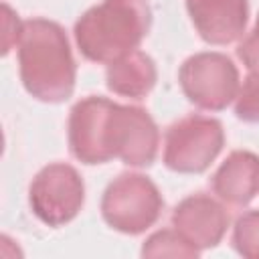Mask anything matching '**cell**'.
Here are the masks:
<instances>
[{
    "label": "cell",
    "mask_w": 259,
    "mask_h": 259,
    "mask_svg": "<svg viewBox=\"0 0 259 259\" xmlns=\"http://www.w3.org/2000/svg\"><path fill=\"white\" fill-rule=\"evenodd\" d=\"M235 113L239 119L259 121V69L245 79L243 89L237 97Z\"/></svg>",
    "instance_id": "obj_14"
},
{
    "label": "cell",
    "mask_w": 259,
    "mask_h": 259,
    "mask_svg": "<svg viewBox=\"0 0 259 259\" xmlns=\"http://www.w3.org/2000/svg\"><path fill=\"white\" fill-rule=\"evenodd\" d=\"M233 245L243 257L259 259V210L245 212L237 221Z\"/></svg>",
    "instance_id": "obj_13"
},
{
    "label": "cell",
    "mask_w": 259,
    "mask_h": 259,
    "mask_svg": "<svg viewBox=\"0 0 259 259\" xmlns=\"http://www.w3.org/2000/svg\"><path fill=\"white\" fill-rule=\"evenodd\" d=\"M85 200V186L79 172L69 164H49L32 180L28 202L38 221L61 227L77 217Z\"/></svg>",
    "instance_id": "obj_6"
},
{
    "label": "cell",
    "mask_w": 259,
    "mask_h": 259,
    "mask_svg": "<svg viewBox=\"0 0 259 259\" xmlns=\"http://www.w3.org/2000/svg\"><path fill=\"white\" fill-rule=\"evenodd\" d=\"M237 55L249 69H259V16H257V22L251 34L239 45Z\"/></svg>",
    "instance_id": "obj_15"
},
{
    "label": "cell",
    "mask_w": 259,
    "mask_h": 259,
    "mask_svg": "<svg viewBox=\"0 0 259 259\" xmlns=\"http://www.w3.org/2000/svg\"><path fill=\"white\" fill-rule=\"evenodd\" d=\"M200 251L188 245L178 233L174 231H160L154 237L148 239V243L142 249L144 257H164V255H174V257H196Z\"/></svg>",
    "instance_id": "obj_12"
},
{
    "label": "cell",
    "mask_w": 259,
    "mask_h": 259,
    "mask_svg": "<svg viewBox=\"0 0 259 259\" xmlns=\"http://www.w3.org/2000/svg\"><path fill=\"white\" fill-rule=\"evenodd\" d=\"M150 22L148 0H103L77 20L75 40L85 59L113 63L138 49Z\"/></svg>",
    "instance_id": "obj_3"
},
{
    "label": "cell",
    "mask_w": 259,
    "mask_h": 259,
    "mask_svg": "<svg viewBox=\"0 0 259 259\" xmlns=\"http://www.w3.org/2000/svg\"><path fill=\"white\" fill-rule=\"evenodd\" d=\"M186 8L198 34L210 45L235 42L245 32L247 0H186Z\"/></svg>",
    "instance_id": "obj_9"
},
{
    "label": "cell",
    "mask_w": 259,
    "mask_h": 259,
    "mask_svg": "<svg viewBox=\"0 0 259 259\" xmlns=\"http://www.w3.org/2000/svg\"><path fill=\"white\" fill-rule=\"evenodd\" d=\"M69 148L85 164L119 158L130 166H150L158 152V127L142 107L91 95L71 109Z\"/></svg>",
    "instance_id": "obj_1"
},
{
    "label": "cell",
    "mask_w": 259,
    "mask_h": 259,
    "mask_svg": "<svg viewBox=\"0 0 259 259\" xmlns=\"http://www.w3.org/2000/svg\"><path fill=\"white\" fill-rule=\"evenodd\" d=\"M162 196L142 174H121L105 190L101 212L105 223L121 233L138 235L152 227L162 210Z\"/></svg>",
    "instance_id": "obj_4"
},
{
    "label": "cell",
    "mask_w": 259,
    "mask_h": 259,
    "mask_svg": "<svg viewBox=\"0 0 259 259\" xmlns=\"http://www.w3.org/2000/svg\"><path fill=\"white\" fill-rule=\"evenodd\" d=\"M20 79L40 101H65L75 89V61L65 30L47 18L22 24L18 38Z\"/></svg>",
    "instance_id": "obj_2"
},
{
    "label": "cell",
    "mask_w": 259,
    "mask_h": 259,
    "mask_svg": "<svg viewBox=\"0 0 259 259\" xmlns=\"http://www.w3.org/2000/svg\"><path fill=\"white\" fill-rule=\"evenodd\" d=\"M180 85L190 103L200 109H223L239 91V73L221 53H198L180 67Z\"/></svg>",
    "instance_id": "obj_7"
},
{
    "label": "cell",
    "mask_w": 259,
    "mask_h": 259,
    "mask_svg": "<svg viewBox=\"0 0 259 259\" xmlns=\"http://www.w3.org/2000/svg\"><path fill=\"white\" fill-rule=\"evenodd\" d=\"M172 225L188 245L200 251L221 241L229 227V212L206 194H194L174 208Z\"/></svg>",
    "instance_id": "obj_8"
},
{
    "label": "cell",
    "mask_w": 259,
    "mask_h": 259,
    "mask_svg": "<svg viewBox=\"0 0 259 259\" xmlns=\"http://www.w3.org/2000/svg\"><path fill=\"white\" fill-rule=\"evenodd\" d=\"M225 142L219 119L188 115L172 123L164 142V164L174 172L196 174L210 166Z\"/></svg>",
    "instance_id": "obj_5"
},
{
    "label": "cell",
    "mask_w": 259,
    "mask_h": 259,
    "mask_svg": "<svg viewBox=\"0 0 259 259\" xmlns=\"http://www.w3.org/2000/svg\"><path fill=\"white\" fill-rule=\"evenodd\" d=\"M156 83V67L154 61L142 53L132 51L107 67V87L132 99H142L150 93Z\"/></svg>",
    "instance_id": "obj_11"
},
{
    "label": "cell",
    "mask_w": 259,
    "mask_h": 259,
    "mask_svg": "<svg viewBox=\"0 0 259 259\" xmlns=\"http://www.w3.org/2000/svg\"><path fill=\"white\" fill-rule=\"evenodd\" d=\"M212 190L233 206H245L259 190V158L233 152L212 176Z\"/></svg>",
    "instance_id": "obj_10"
}]
</instances>
